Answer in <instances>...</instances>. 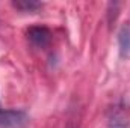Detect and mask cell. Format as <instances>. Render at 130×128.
<instances>
[{"mask_svg":"<svg viewBox=\"0 0 130 128\" xmlns=\"http://www.w3.org/2000/svg\"><path fill=\"white\" fill-rule=\"evenodd\" d=\"M29 116L21 110H0V128H24Z\"/></svg>","mask_w":130,"mask_h":128,"instance_id":"cell-1","label":"cell"},{"mask_svg":"<svg viewBox=\"0 0 130 128\" xmlns=\"http://www.w3.org/2000/svg\"><path fill=\"white\" fill-rule=\"evenodd\" d=\"M27 38L35 47L44 48L48 45V42L52 39V33L45 27H30L27 30Z\"/></svg>","mask_w":130,"mask_h":128,"instance_id":"cell-2","label":"cell"},{"mask_svg":"<svg viewBox=\"0 0 130 128\" xmlns=\"http://www.w3.org/2000/svg\"><path fill=\"white\" fill-rule=\"evenodd\" d=\"M109 128H130L129 119L123 110H112L109 116Z\"/></svg>","mask_w":130,"mask_h":128,"instance_id":"cell-3","label":"cell"},{"mask_svg":"<svg viewBox=\"0 0 130 128\" xmlns=\"http://www.w3.org/2000/svg\"><path fill=\"white\" fill-rule=\"evenodd\" d=\"M120 50L123 56H127L130 53V29L124 27L120 33Z\"/></svg>","mask_w":130,"mask_h":128,"instance_id":"cell-4","label":"cell"},{"mask_svg":"<svg viewBox=\"0 0 130 128\" xmlns=\"http://www.w3.org/2000/svg\"><path fill=\"white\" fill-rule=\"evenodd\" d=\"M14 6H15L17 9H21V11H29V12H32L35 9L41 8V3L33 2V0H18V2H14Z\"/></svg>","mask_w":130,"mask_h":128,"instance_id":"cell-5","label":"cell"}]
</instances>
